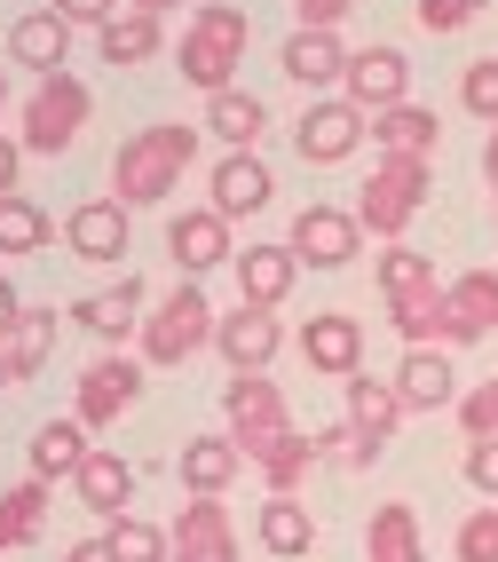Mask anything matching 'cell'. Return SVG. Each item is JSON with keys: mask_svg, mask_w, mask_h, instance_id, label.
<instances>
[{"mask_svg": "<svg viewBox=\"0 0 498 562\" xmlns=\"http://www.w3.org/2000/svg\"><path fill=\"white\" fill-rule=\"evenodd\" d=\"M190 159H199V127H143L120 143V159H111V191H120V206H159L167 191H182Z\"/></svg>", "mask_w": 498, "mask_h": 562, "instance_id": "1", "label": "cell"}, {"mask_svg": "<svg viewBox=\"0 0 498 562\" xmlns=\"http://www.w3.org/2000/svg\"><path fill=\"white\" fill-rule=\"evenodd\" d=\"M246 41H253L246 9H229V0H206V9L190 16V24H182V80H190V88H206V95L238 88Z\"/></svg>", "mask_w": 498, "mask_h": 562, "instance_id": "2", "label": "cell"}, {"mask_svg": "<svg viewBox=\"0 0 498 562\" xmlns=\"http://www.w3.org/2000/svg\"><path fill=\"white\" fill-rule=\"evenodd\" d=\"M222 420H229V443H238L253 468L293 436V412H285L278 381H261V372H229V389H222Z\"/></svg>", "mask_w": 498, "mask_h": 562, "instance_id": "3", "label": "cell"}, {"mask_svg": "<svg viewBox=\"0 0 498 562\" xmlns=\"http://www.w3.org/2000/svg\"><path fill=\"white\" fill-rule=\"evenodd\" d=\"M214 341V302L199 293V278H182L167 302H159V317H143V364H190Z\"/></svg>", "mask_w": 498, "mask_h": 562, "instance_id": "4", "label": "cell"}, {"mask_svg": "<svg viewBox=\"0 0 498 562\" xmlns=\"http://www.w3.org/2000/svg\"><path fill=\"white\" fill-rule=\"evenodd\" d=\"M419 206H428V159H380L372 182H364V199H356V222H364L372 238L404 246V231H411Z\"/></svg>", "mask_w": 498, "mask_h": 562, "instance_id": "5", "label": "cell"}, {"mask_svg": "<svg viewBox=\"0 0 498 562\" xmlns=\"http://www.w3.org/2000/svg\"><path fill=\"white\" fill-rule=\"evenodd\" d=\"M80 127H88V80H71V71H56V80H41L32 88V103H24V151H41V159H56V151H71L80 143Z\"/></svg>", "mask_w": 498, "mask_h": 562, "instance_id": "6", "label": "cell"}, {"mask_svg": "<svg viewBox=\"0 0 498 562\" xmlns=\"http://www.w3.org/2000/svg\"><path fill=\"white\" fill-rule=\"evenodd\" d=\"M285 246H293V261H309V270H349L364 254V222H356V206H301Z\"/></svg>", "mask_w": 498, "mask_h": 562, "instance_id": "7", "label": "cell"}, {"mask_svg": "<svg viewBox=\"0 0 498 562\" xmlns=\"http://www.w3.org/2000/svg\"><path fill=\"white\" fill-rule=\"evenodd\" d=\"M364 135H372V120H364V111H356L349 95H325V103H309V111H301L293 151L309 159V167H340V159H349Z\"/></svg>", "mask_w": 498, "mask_h": 562, "instance_id": "8", "label": "cell"}, {"mask_svg": "<svg viewBox=\"0 0 498 562\" xmlns=\"http://www.w3.org/2000/svg\"><path fill=\"white\" fill-rule=\"evenodd\" d=\"M135 404H143V364L135 357H95L80 372V412L71 420L95 436V428H120V412H135Z\"/></svg>", "mask_w": 498, "mask_h": 562, "instance_id": "9", "label": "cell"}, {"mask_svg": "<svg viewBox=\"0 0 498 562\" xmlns=\"http://www.w3.org/2000/svg\"><path fill=\"white\" fill-rule=\"evenodd\" d=\"M340 95H349L364 120H380V111L411 103V64H404L396 48H356L349 71H340Z\"/></svg>", "mask_w": 498, "mask_h": 562, "instance_id": "10", "label": "cell"}, {"mask_svg": "<svg viewBox=\"0 0 498 562\" xmlns=\"http://www.w3.org/2000/svg\"><path fill=\"white\" fill-rule=\"evenodd\" d=\"M167 562H238V522L222 499H190L167 531Z\"/></svg>", "mask_w": 498, "mask_h": 562, "instance_id": "11", "label": "cell"}, {"mask_svg": "<svg viewBox=\"0 0 498 562\" xmlns=\"http://www.w3.org/2000/svg\"><path fill=\"white\" fill-rule=\"evenodd\" d=\"M214 349L229 357V372H261L278 349H285V325H278V310H253V302H238L229 317H214Z\"/></svg>", "mask_w": 498, "mask_h": 562, "instance_id": "12", "label": "cell"}, {"mask_svg": "<svg viewBox=\"0 0 498 562\" xmlns=\"http://www.w3.org/2000/svg\"><path fill=\"white\" fill-rule=\"evenodd\" d=\"M301 357H309V372H325V381H349V372H364V325L349 310H325L301 325Z\"/></svg>", "mask_w": 498, "mask_h": 562, "instance_id": "13", "label": "cell"}, {"mask_svg": "<svg viewBox=\"0 0 498 562\" xmlns=\"http://www.w3.org/2000/svg\"><path fill=\"white\" fill-rule=\"evenodd\" d=\"M174 468H182V492H190V499H222L229 483L246 475V452H238L229 436H190Z\"/></svg>", "mask_w": 498, "mask_h": 562, "instance_id": "14", "label": "cell"}, {"mask_svg": "<svg viewBox=\"0 0 498 562\" xmlns=\"http://www.w3.org/2000/svg\"><path fill=\"white\" fill-rule=\"evenodd\" d=\"M388 389L404 396V412H443V404H459V372H451L443 349H404Z\"/></svg>", "mask_w": 498, "mask_h": 562, "instance_id": "15", "label": "cell"}, {"mask_svg": "<svg viewBox=\"0 0 498 562\" xmlns=\"http://www.w3.org/2000/svg\"><path fill=\"white\" fill-rule=\"evenodd\" d=\"M64 246L80 254V261H120V254H127V206H120V199H88V206H71Z\"/></svg>", "mask_w": 498, "mask_h": 562, "instance_id": "16", "label": "cell"}, {"mask_svg": "<svg viewBox=\"0 0 498 562\" xmlns=\"http://www.w3.org/2000/svg\"><path fill=\"white\" fill-rule=\"evenodd\" d=\"M167 246H174V261H182V278H206L214 261H238V246H229V222H222L214 206H199V214H174Z\"/></svg>", "mask_w": 498, "mask_h": 562, "instance_id": "17", "label": "cell"}, {"mask_svg": "<svg viewBox=\"0 0 498 562\" xmlns=\"http://www.w3.org/2000/svg\"><path fill=\"white\" fill-rule=\"evenodd\" d=\"M71 16H56V9H32V16H16V32H9V56L16 64H32L41 80H56L64 71V56H71Z\"/></svg>", "mask_w": 498, "mask_h": 562, "instance_id": "18", "label": "cell"}, {"mask_svg": "<svg viewBox=\"0 0 498 562\" xmlns=\"http://www.w3.org/2000/svg\"><path fill=\"white\" fill-rule=\"evenodd\" d=\"M71 483H80V507H88V515H103V522H120V515H127V499H135V468H127L120 452H103V443L80 460V475H71Z\"/></svg>", "mask_w": 498, "mask_h": 562, "instance_id": "19", "label": "cell"}, {"mask_svg": "<svg viewBox=\"0 0 498 562\" xmlns=\"http://www.w3.org/2000/svg\"><path fill=\"white\" fill-rule=\"evenodd\" d=\"M364 562H428V539H419V507L388 499L364 522Z\"/></svg>", "mask_w": 498, "mask_h": 562, "instance_id": "20", "label": "cell"}, {"mask_svg": "<svg viewBox=\"0 0 498 562\" xmlns=\"http://www.w3.org/2000/svg\"><path fill=\"white\" fill-rule=\"evenodd\" d=\"M270 191H278V182H270V167H261L253 151H229V159L214 167V214H222V222L261 214V206H270Z\"/></svg>", "mask_w": 498, "mask_h": 562, "instance_id": "21", "label": "cell"}, {"mask_svg": "<svg viewBox=\"0 0 498 562\" xmlns=\"http://www.w3.org/2000/svg\"><path fill=\"white\" fill-rule=\"evenodd\" d=\"M293 278H301L293 246H246L238 254V302H253V310H278L293 293Z\"/></svg>", "mask_w": 498, "mask_h": 562, "instance_id": "22", "label": "cell"}, {"mask_svg": "<svg viewBox=\"0 0 498 562\" xmlns=\"http://www.w3.org/2000/svg\"><path fill=\"white\" fill-rule=\"evenodd\" d=\"M285 80L301 88H340V71H349V48H340V32H293V41L278 48Z\"/></svg>", "mask_w": 498, "mask_h": 562, "instance_id": "23", "label": "cell"}, {"mask_svg": "<svg viewBox=\"0 0 498 562\" xmlns=\"http://www.w3.org/2000/svg\"><path fill=\"white\" fill-rule=\"evenodd\" d=\"M135 310H143V278H127V270H120V285L80 293V302H71V317H80L95 341H120V333H135V325H143Z\"/></svg>", "mask_w": 498, "mask_h": 562, "instance_id": "24", "label": "cell"}, {"mask_svg": "<svg viewBox=\"0 0 498 562\" xmlns=\"http://www.w3.org/2000/svg\"><path fill=\"white\" fill-rule=\"evenodd\" d=\"M372 143H380L388 159H435L443 127H435L428 103H396V111H380V120H372Z\"/></svg>", "mask_w": 498, "mask_h": 562, "instance_id": "25", "label": "cell"}, {"mask_svg": "<svg viewBox=\"0 0 498 562\" xmlns=\"http://www.w3.org/2000/svg\"><path fill=\"white\" fill-rule=\"evenodd\" d=\"M261 547H270L278 562H301L317 547V515L301 507V492H270V499H261Z\"/></svg>", "mask_w": 498, "mask_h": 562, "instance_id": "26", "label": "cell"}, {"mask_svg": "<svg viewBox=\"0 0 498 562\" xmlns=\"http://www.w3.org/2000/svg\"><path fill=\"white\" fill-rule=\"evenodd\" d=\"M206 127L229 143V151H253L261 127H270V103L246 95V88H222V95H206Z\"/></svg>", "mask_w": 498, "mask_h": 562, "instance_id": "27", "label": "cell"}, {"mask_svg": "<svg viewBox=\"0 0 498 562\" xmlns=\"http://www.w3.org/2000/svg\"><path fill=\"white\" fill-rule=\"evenodd\" d=\"M41 531H48V483L24 475L16 492H0V554H9V547H32Z\"/></svg>", "mask_w": 498, "mask_h": 562, "instance_id": "28", "label": "cell"}, {"mask_svg": "<svg viewBox=\"0 0 498 562\" xmlns=\"http://www.w3.org/2000/svg\"><path fill=\"white\" fill-rule=\"evenodd\" d=\"M95 41H103V64H150L159 56V16H143V9H120L111 24H95Z\"/></svg>", "mask_w": 498, "mask_h": 562, "instance_id": "29", "label": "cell"}, {"mask_svg": "<svg viewBox=\"0 0 498 562\" xmlns=\"http://www.w3.org/2000/svg\"><path fill=\"white\" fill-rule=\"evenodd\" d=\"M95 452V443H88V428L80 420H48L41 436H32V475H41V483H56V475H80V460Z\"/></svg>", "mask_w": 498, "mask_h": 562, "instance_id": "30", "label": "cell"}, {"mask_svg": "<svg viewBox=\"0 0 498 562\" xmlns=\"http://www.w3.org/2000/svg\"><path fill=\"white\" fill-rule=\"evenodd\" d=\"M48 349H56V310H24L9 333H0V357H9L16 381H24V372H41V364H48Z\"/></svg>", "mask_w": 498, "mask_h": 562, "instance_id": "31", "label": "cell"}, {"mask_svg": "<svg viewBox=\"0 0 498 562\" xmlns=\"http://www.w3.org/2000/svg\"><path fill=\"white\" fill-rule=\"evenodd\" d=\"M48 238H56V222H48L41 206H32L24 191L0 199V254H41Z\"/></svg>", "mask_w": 498, "mask_h": 562, "instance_id": "32", "label": "cell"}, {"mask_svg": "<svg viewBox=\"0 0 498 562\" xmlns=\"http://www.w3.org/2000/svg\"><path fill=\"white\" fill-rule=\"evenodd\" d=\"M443 293H451V310L475 325V341H483V333H498V270H467V278H451Z\"/></svg>", "mask_w": 498, "mask_h": 562, "instance_id": "33", "label": "cell"}, {"mask_svg": "<svg viewBox=\"0 0 498 562\" xmlns=\"http://www.w3.org/2000/svg\"><path fill=\"white\" fill-rule=\"evenodd\" d=\"M317 460H325V436H301V428H293L278 452L261 460V483H270V492H301V475H309Z\"/></svg>", "mask_w": 498, "mask_h": 562, "instance_id": "34", "label": "cell"}, {"mask_svg": "<svg viewBox=\"0 0 498 562\" xmlns=\"http://www.w3.org/2000/svg\"><path fill=\"white\" fill-rule=\"evenodd\" d=\"M103 547L120 554V562H167V531H159V522H143V515L103 522Z\"/></svg>", "mask_w": 498, "mask_h": 562, "instance_id": "35", "label": "cell"}, {"mask_svg": "<svg viewBox=\"0 0 498 562\" xmlns=\"http://www.w3.org/2000/svg\"><path fill=\"white\" fill-rule=\"evenodd\" d=\"M428 285H435V261H428V254H411V246H388V254H380V293H388V302L428 293Z\"/></svg>", "mask_w": 498, "mask_h": 562, "instance_id": "36", "label": "cell"}, {"mask_svg": "<svg viewBox=\"0 0 498 562\" xmlns=\"http://www.w3.org/2000/svg\"><path fill=\"white\" fill-rule=\"evenodd\" d=\"M459 103H467L483 127H498V56H475L467 71H459Z\"/></svg>", "mask_w": 498, "mask_h": 562, "instance_id": "37", "label": "cell"}, {"mask_svg": "<svg viewBox=\"0 0 498 562\" xmlns=\"http://www.w3.org/2000/svg\"><path fill=\"white\" fill-rule=\"evenodd\" d=\"M451 554H459V562H498V499H490V507H475L467 522H459Z\"/></svg>", "mask_w": 498, "mask_h": 562, "instance_id": "38", "label": "cell"}, {"mask_svg": "<svg viewBox=\"0 0 498 562\" xmlns=\"http://www.w3.org/2000/svg\"><path fill=\"white\" fill-rule=\"evenodd\" d=\"M459 428H467V443L498 436V381H483V389H467V396H459Z\"/></svg>", "mask_w": 498, "mask_h": 562, "instance_id": "39", "label": "cell"}, {"mask_svg": "<svg viewBox=\"0 0 498 562\" xmlns=\"http://www.w3.org/2000/svg\"><path fill=\"white\" fill-rule=\"evenodd\" d=\"M490 0H419V32H467Z\"/></svg>", "mask_w": 498, "mask_h": 562, "instance_id": "40", "label": "cell"}, {"mask_svg": "<svg viewBox=\"0 0 498 562\" xmlns=\"http://www.w3.org/2000/svg\"><path fill=\"white\" fill-rule=\"evenodd\" d=\"M467 483L483 499H498V436H483V443H467Z\"/></svg>", "mask_w": 498, "mask_h": 562, "instance_id": "41", "label": "cell"}, {"mask_svg": "<svg viewBox=\"0 0 498 562\" xmlns=\"http://www.w3.org/2000/svg\"><path fill=\"white\" fill-rule=\"evenodd\" d=\"M293 9H301V32H332L340 16L356 9V0H293Z\"/></svg>", "mask_w": 498, "mask_h": 562, "instance_id": "42", "label": "cell"}, {"mask_svg": "<svg viewBox=\"0 0 498 562\" xmlns=\"http://www.w3.org/2000/svg\"><path fill=\"white\" fill-rule=\"evenodd\" d=\"M56 16H71V24H111V16H120V0H56Z\"/></svg>", "mask_w": 498, "mask_h": 562, "instance_id": "43", "label": "cell"}, {"mask_svg": "<svg viewBox=\"0 0 498 562\" xmlns=\"http://www.w3.org/2000/svg\"><path fill=\"white\" fill-rule=\"evenodd\" d=\"M16 167H24V143H9V135H0V199L16 191Z\"/></svg>", "mask_w": 498, "mask_h": 562, "instance_id": "44", "label": "cell"}, {"mask_svg": "<svg viewBox=\"0 0 498 562\" xmlns=\"http://www.w3.org/2000/svg\"><path fill=\"white\" fill-rule=\"evenodd\" d=\"M120 9H143V16H174V9H190V16H199L206 0H120Z\"/></svg>", "mask_w": 498, "mask_h": 562, "instance_id": "45", "label": "cell"}, {"mask_svg": "<svg viewBox=\"0 0 498 562\" xmlns=\"http://www.w3.org/2000/svg\"><path fill=\"white\" fill-rule=\"evenodd\" d=\"M64 562H120V554H111V547H103V539H80V547H71V554H64Z\"/></svg>", "mask_w": 498, "mask_h": 562, "instance_id": "46", "label": "cell"}, {"mask_svg": "<svg viewBox=\"0 0 498 562\" xmlns=\"http://www.w3.org/2000/svg\"><path fill=\"white\" fill-rule=\"evenodd\" d=\"M16 317H24V302H16V285H9V278H0V333H9Z\"/></svg>", "mask_w": 498, "mask_h": 562, "instance_id": "47", "label": "cell"}, {"mask_svg": "<svg viewBox=\"0 0 498 562\" xmlns=\"http://www.w3.org/2000/svg\"><path fill=\"white\" fill-rule=\"evenodd\" d=\"M483 175H490V191H498V127H490V143H483Z\"/></svg>", "mask_w": 498, "mask_h": 562, "instance_id": "48", "label": "cell"}, {"mask_svg": "<svg viewBox=\"0 0 498 562\" xmlns=\"http://www.w3.org/2000/svg\"><path fill=\"white\" fill-rule=\"evenodd\" d=\"M9 389H16V372H9V357H0V396H9Z\"/></svg>", "mask_w": 498, "mask_h": 562, "instance_id": "49", "label": "cell"}, {"mask_svg": "<svg viewBox=\"0 0 498 562\" xmlns=\"http://www.w3.org/2000/svg\"><path fill=\"white\" fill-rule=\"evenodd\" d=\"M0 103H9V71H0Z\"/></svg>", "mask_w": 498, "mask_h": 562, "instance_id": "50", "label": "cell"}]
</instances>
